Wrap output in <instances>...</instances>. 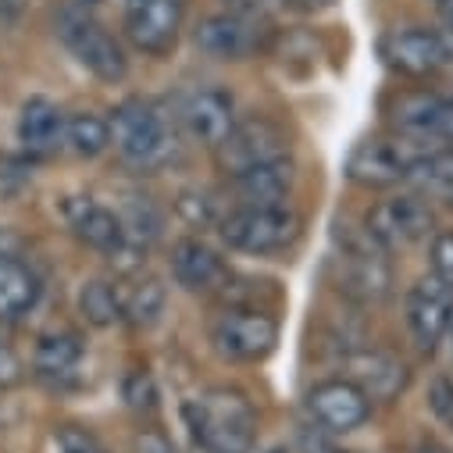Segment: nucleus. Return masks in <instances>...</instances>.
Returning a JSON list of instances; mask_svg holds the SVG:
<instances>
[{"label": "nucleus", "mask_w": 453, "mask_h": 453, "mask_svg": "<svg viewBox=\"0 0 453 453\" xmlns=\"http://www.w3.org/2000/svg\"><path fill=\"white\" fill-rule=\"evenodd\" d=\"M407 182L418 193L453 200V147H432L418 154L407 168Z\"/></svg>", "instance_id": "24"}, {"label": "nucleus", "mask_w": 453, "mask_h": 453, "mask_svg": "<svg viewBox=\"0 0 453 453\" xmlns=\"http://www.w3.org/2000/svg\"><path fill=\"white\" fill-rule=\"evenodd\" d=\"M65 147L79 157H100L111 147V126L107 119L82 111V115H68L65 119Z\"/></svg>", "instance_id": "26"}, {"label": "nucleus", "mask_w": 453, "mask_h": 453, "mask_svg": "<svg viewBox=\"0 0 453 453\" xmlns=\"http://www.w3.org/2000/svg\"><path fill=\"white\" fill-rule=\"evenodd\" d=\"M107 126L119 157L136 172H157L175 157V126L154 100H122L115 115L107 119Z\"/></svg>", "instance_id": "2"}, {"label": "nucleus", "mask_w": 453, "mask_h": 453, "mask_svg": "<svg viewBox=\"0 0 453 453\" xmlns=\"http://www.w3.org/2000/svg\"><path fill=\"white\" fill-rule=\"evenodd\" d=\"M421 453H442V449H439V446H425Z\"/></svg>", "instance_id": "38"}, {"label": "nucleus", "mask_w": 453, "mask_h": 453, "mask_svg": "<svg viewBox=\"0 0 453 453\" xmlns=\"http://www.w3.org/2000/svg\"><path fill=\"white\" fill-rule=\"evenodd\" d=\"M19 143L29 157H50L65 143V115L47 96H33L19 115Z\"/></svg>", "instance_id": "20"}, {"label": "nucleus", "mask_w": 453, "mask_h": 453, "mask_svg": "<svg viewBox=\"0 0 453 453\" xmlns=\"http://www.w3.org/2000/svg\"><path fill=\"white\" fill-rule=\"evenodd\" d=\"M428 411L446 428H453V379H446V375L432 379V386H428Z\"/></svg>", "instance_id": "29"}, {"label": "nucleus", "mask_w": 453, "mask_h": 453, "mask_svg": "<svg viewBox=\"0 0 453 453\" xmlns=\"http://www.w3.org/2000/svg\"><path fill=\"white\" fill-rule=\"evenodd\" d=\"M22 379V361L15 357V350L0 339V386H15Z\"/></svg>", "instance_id": "33"}, {"label": "nucleus", "mask_w": 453, "mask_h": 453, "mask_svg": "<svg viewBox=\"0 0 453 453\" xmlns=\"http://www.w3.org/2000/svg\"><path fill=\"white\" fill-rule=\"evenodd\" d=\"M300 449L303 453H347L343 446H335L325 428H300Z\"/></svg>", "instance_id": "32"}, {"label": "nucleus", "mask_w": 453, "mask_h": 453, "mask_svg": "<svg viewBox=\"0 0 453 453\" xmlns=\"http://www.w3.org/2000/svg\"><path fill=\"white\" fill-rule=\"evenodd\" d=\"M36 300H40L36 272L15 254H0V321L22 318Z\"/></svg>", "instance_id": "23"}, {"label": "nucleus", "mask_w": 453, "mask_h": 453, "mask_svg": "<svg viewBox=\"0 0 453 453\" xmlns=\"http://www.w3.org/2000/svg\"><path fill=\"white\" fill-rule=\"evenodd\" d=\"M425 154V150H414V140H368L361 147H354L350 161H347V175L365 186V189H389L396 182H407V168L411 161Z\"/></svg>", "instance_id": "14"}, {"label": "nucleus", "mask_w": 453, "mask_h": 453, "mask_svg": "<svg viewBox=\"0 0 453 453\" xmlns=\"http://www.w3.org/2000/svg\"><path fill=\"white\" fill-rule=\"evenodd\" d=\"M332 265L339 272V286L357 300H382L393 286V268H389L386 247L375 243L368 229L339 225Z\"/></svg>", "instance_id": "4"}, {"label": "nucleus", "mask_w": 453, "mask_h": 453, "mask_svg": "<svg viewBox=\"0 0 453 453\" xmlns=\"http://www.w3.org/2000/svg\"><path fill=\"white\" fill-rule=\"evenodd\" d=\"M382 54H386V61H389L396 72H403V75H411V79L435 75V72H442V68L453 61V50H449L446 36L435 33V29H421V26L389 33Z\"/></svg>", "instance_id": "16"}, {"label": "nucleus", "mask_w": 453, "mask_h": 453, "mask_svg": "<svg viewBox=\"0 0 453 453\" xmlns=\"http://www.w3.org/2000/svg\"><path fill=\"white\" fill-rule=\"evenodd\" d=\"M29 12V0H0V29H19Z\"/></svg>", "instance_id": "34"}, {"label": "nucleus", "mask_w": 453, "mask_h": 453, "mask_svg": "<svg viewBox=\"0 0 453 453\" xmlns=\"http://www.w3.org/2000/svg\"><path fill=\"white\" fill-rule=\"evenodd\" d=\"M211 343L225 361L257 365L279 343V321L254 307H229L211 325Z\"/></svg>", "instance_id": "6"}, {"label": "nucleus", "mask_w": 453, "mask_h": 453, "mask_svg": "<svg viewBox=\"0 0 453 453\" xmlns=\"http://www.w3.org/2000/svg\"><path fill=\"white\" fill-rule=\"evenodd\" d=\"M428 261H432V275L453 289V233H435L432 236Z\"/></svg>", "instance_id": "28"}, {"label": "nucleus", "mask_w": 453, "mask_h": 453, "mask_svg": "<svg viewBox=\"0 0 453 453\" xmlns=\"http://www.w3.org/2000/svg\"><path fill=\"white\" fill-rule=\"evenodd\" d=\"M393 126L414 143L453 147V96H439L428 89L403 93L393 104Z\"/></svg>", "instance_id": "12"}, {"label": "nucleus", "mask_w": 453, "mask_h": 453, "mask_svg": "<svg viewBox=\"0 0 453 453\" xmlns=\"http://www.w3.org/2000/svg\"><path fill=\"white\" fill-rule=\"evenodd\" d=\"M300 229H303V221L289 203H265V207L240 203L236 211L221 214L218 221L225 247L240 254H254V257L293 247L300 240Z\"/></svg>", "instance_id": "3"}, {"label": "nucleus", "mask_w": 453, "mask_h": 453, "mask_svg": "<svg viewBox=\"0 0 453 453\" xmlns=\"http://www.w3.org/2000/svg\"><path fill=\"white\" fill-rule=\"evenodd\" d=\"M119 303H122V321L136 328H150L165 314V286L157 279H136L129 286H119Z\"/></svg>", "instance_id": "25"}, {"label": "nucleus", "mask_w": 453, "mask_h": 453, "mask_svg": "<svg viewBox=\"0 0 453 453\" xmlns=\"http://www.w3.org/2000/svg\"><path fill=\"white\" fill-rule=\"evenodd\" d=\"M407 325L421 350H435V343L453 325V289L435 275L418 279L407 296Z\"/></svg>", "instance_id": "17"}, {"label": "nucleus", "mask_w": 453, "mask_h": 453, "mask_svg": "<svg viewBox=\"0 0 453 453\" xmlns=\"http://www.w3.org/2000/svg\"><path fill=\"white\" fill-rule=\"evenodd\" d=\"M343 368H347V379L368 396V400H396L403 389H407V382H411V372H407V365L400 361V357H393V354H386V350H354V354H347L343 357Z\"/></svg>", "instance_id": "18"}, {"label": "nucleus", "mask_w": 453, "mask_h": 453, "mask_svg": "<svg viewBox=\"0 0 453 453\" xmlns=\"http://www.w3.org/2000/svg\"><path fill=\"white\" fill-rule=\"evenodd\" d=\"M175 122L182 126V133L189 140H196V143H203V147L214 150L225 136L233 133V126H236V104H233L229 93H221L214 86H203V89L196 86V89H189L179 100Z\"/></svg>", "instance_id": "11"}, {"label": "nucleus", "mask_w": 453, "mask_h": 453, "mask_svg": "<svg viewBox=\"0 0 453 453\" xmlns=\"http://www.w3.org/2000/svg\"><path fill=\"white\" fill-rule=\"evenodd\" d=\"M33 368L40 379L47 382H72L82 368V343H79V335L72 332H47L40 335V343H36V354H33Z\"/></svg>", "instance_id": "21"}, {"label": "nucleus", "mask_w": 453, "mask_h": 453, "mask_svg": "<svg viewBox=\"0 0 453 453\" xmlns=\"http://www.w3.org/2000/svg\"><path fill=\"white\" fill-rule=\"evenodd\" d=\"M179 211H182L193 225H207V221H214V200H211L207 193H186V196L179 200Z\"/></svg>", "instance_id": "31"}, {"label": "nucleus", "mask_w": 453, "mask_h": 453, "mask_svg": "<svg viewBox=\"0 0 453 453\" xmlns=\"http://www.w3.org/2000/svg\"><path fill=\"white\" fill-rule=\"evenodd\" d=\"M233 189H236L240 203H250V207L286 203V193L293 189V165H289V157L272 161V165H257L243 175H233Z\"/></svg>", "instance_id": "22"}, {"label": "nucleus", "mask_w": 453, "mask_h": 453, "mask_svg": "<svg viewBox=\"0 0 453 453\" xmlns=\"http://www.w3.org/2000/svg\"><path fill=\"white\" fill-rule=\"evenodd\" d=\"M61 36L68 50L79 58L82 68H89L104 82H122L129 75V58L119 36L111 33L86 4H68L61 12Z\"/></svg>", "instance_id": "5"}, {"label": "nucleus", "mask_w": 453, "mask_h": 453, "mask_svg": "<svg viewBox=\"0 0 453 453\" xmlns=\"http://www.w3.org/2000/svg\"><path fill=\"white\" fill-rule=\"evenodd\" d=\"M439 12H442V19H446V26L453 29V0H439Z\"/></svg>", "instance_id": "37"}, {"label": "nucleus", "mask_w": 453, "mask_h": 453, "mask_svg": "<svg viewBox=\"0 0 453 453\" xmlns=\"http://www.w3.org/2000/svg\"><path fill=\"white\" fill-rule=\"evenodd\" d=\"M307 411L328 435H347L368 421L372 400L350 379H328L307 393Z\"/></svg>", "instance_id": "15"}, {"label": "nucleus", "mask_w": 453, "mask_h": 453, "mask_svg": "<svg viewBox=\"0 0 453 453\" xmlns=\"http://www.w3.org/2000/svg\"><path fill=\"white\" fill-rule=\"evenodd\" d=\"M0 254H8V250H4V247H0Z\"/></svg>", "instance_id": "39"}, {"label": "nucleus", "mask_w": 453, "mask_h": 453, "mask_svg": "<svg viewBox=\"0 0 453 453\" xmlns=\"http://www.w3.org/2000/svg\"><path fill=\"white\" fill-rule=\"evenodd\" d=\"M65 214H68L72 233H75L86 247L107 254L111 261H115V257H129L133 265L143 261V254L133 250V243H129V236H126L122 218L111 211V207H104V203H96V200L86 196V200H72V203H65Z\"/></svg>", "instance_id": "13"}, {"label": "nucleus", "mask_w": 453, "mask_h": 453, "mask_svg": "<svg viewBox=\"0 0 453 453\" xmlns=\"http://www.w3.org/2000/svg\"><path fill=\"white\" fill-rule=\"evenodd\" d=\"M365 229H368L372 240L382 243L386 250H389V247H411V243H421V240L432 236L435 214H432V207H428L418 193H400V196L379 200V203L368 211Z\"/></svg>", "instance_id": "10"}, {"label": "nucleus", "mask_w": 453, "mask_h": 453, "mask_svg": "<svg viewBox=\"0 0 453 453\" xmlns=\"http://www.w3.org/2000/svg\"><path fill=\"white\" fill-rule=\"evenodd\" d=\"M279 4L289 12H300V15H318V12H328L335 0H279Z\"/></svg>", "instance_id": "35"}, {"label": "nucleus", "mask_w": 453, "mask_h": 453, "mask_svg": "<svg viewBox=\"0 0 453 453\" xmlns=\"http://www.w3.org/2000/svg\"><path fill=\"white\" fill-rule=\"evenodd\" d=\"M58 453H107L104 442L86 432V428H75V425H65L58 432Z\"/></svg>", "instance_id": "30"}, {"label": "nucleus", "mask_w": 453, "mask_h": 453, "mask_svg": "<svg viewBox=\"0 0 453 453\" xmlns=\"http://www.w3.org/2000/svg\"><path fill=\"white\" fill-rule=\"evenodd\" d=\"M79 311L82 318L93 325V328H107V325H115L122 321V303H119V286H111V282H86L82 293H79Z\"/></svg>", "instance_id": "27"}, {"label": "nucleus", "mask_w": 453, "mask_h": 453, "mask_svg": "<svg viewBox=\"0 0 453 453\" xmlns=\"http://www.w3.org/2000/svg\"><path fill=\"white\" fill-rule=\"evenodd\" d=\"M136 449H140V453H175V449H172V442H168L165 435H157V432H147V435H140Z\"/></svg>", "instance_id": "36"}, {"label": "nucleus", "mask_w": 453, "mask_h": 453, "mask_svg": "<svg viewBox=\"0 0 453 453\" xmlns=\"http://www.w3.org/2000/svg\"><path fill=\"white\" fill-rule=\"evenodd\" d=\"M265 19L257 12H218L196 26V47L218 61H247L265 47Z\"/></svg>", "instance_id": "9"}, {"label": "nucleus", "mask_w": 453, "mask_h": 453, "mask_svg": "<svg viewBox=\"0 0 453 453\" xmlns=\"http://www.w3.org/2000/svg\"><path fill=\"white\" fill-rule=\"evenodd\" d=\"M186 26V0H122V33L147 58H168Z\"/></svg>", "instance_id": "7"}, {"label": "nucleus", "mask_w": 453, "mask_h": 453, "mask_svg": "<svg viewBox=\"0 0 453 453\" xmlns=\"http://www.w3.org/2000/svg\"><path fill=\"white\" fill-rule=\"evenodd\" d=\"M189 432L207 453H250L257 439L254 403L229 386H214L186 407Z\"/></svg>", "instance_id": "1"}, {"label": "nucleus", "mask_w": 453, "mask_h": 453, "mask_svg": "<svg viewBox=\"0 0 453 453\" xmlns=\"http://www.w3.org/2000/svg\"><path fill=\"white\" fill-rule=\"evenodd\" d=\"M218 168L229 175H243L257 165H272V161H286L289 157V136L279 122L254 115L233 126V133L214 147Z\"/></svg>", "instance_id": "8"}, {"label": "nucleus", "mask_w": 453, "mask_h": 453, "mask_svg": "<svg viewBox=\"0 0 453 453\" xmlns=\"http://www.w3.org/2000/svg\"><path fill=\"white\" fill-rule=\"evenodd\" d=\"M172 275H175V282L182 289L203 293V296L221 293L225 286H229V279H233L225 257L214 247H207L203 240H179L175 243V250H172Z\"/></svg>", "instance_id": "19"}]
</instances>
